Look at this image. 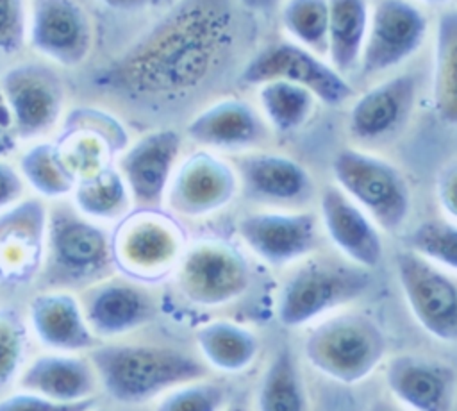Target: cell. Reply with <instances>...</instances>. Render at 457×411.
<instances>
[{
    "instance_id": "obj_1",
    "label": "cell",
    "mask_w": 457,
    "mask_h": 411,
    "mask_svg": "<svg viewBox=\"0 0 457 411\" xmlns=\"http://www.w3.org/2000/svg\"><path fill=\"white\" fill-rule=\"evenodd\" d=\"M230 0H180L98 77L139 105H173L221 77L236 54Z\"/></svg>"
},
{
    "instance_id": "obj_2",
    "label": "cell",
    "mask_w": 457,
    "mask_h": 411,
    "mask_svg": "<svg viewBox=\"0 0 457 411\" xmlns=\"http://www.w3.org/2000/svg\"><path fill=\"white\" fill-rule=\"evenodd\" d=\"M98 386L120 404H143L175 386L207 377L195 356L162 345L98 343L87 350Z\"/></svg>"
},
{
    "instance_id": "obj_3",
    "label": "cell",
    "mask_w": 457,
    "mask_h": 411,
    "mask_svg": "<svg viewBox=\"0 0 457 411\" xmlns=\"http://www.w3.org/2000/svg\"><path fill=\"white\" fill-rule=\"evenodd\" d=\"M111 234L75 206L55 204L46 214L45 254L36 281L43 289L87 288L114 270Z\"/></svg>"
},
{
    "instance_id": "obj_4",
    "label": "cell",
    "mask_w": 457,
    "mask_h": 411,
    "mask_svg": "<svg viewBox=\"0 0 457 411\" xmlns=\"http://www.w3.org/2000/svg\"><path fill=\"white\" fill-rule=\"evenodd\" d=\"M386 352L387 340L380 325L357 311L321 318L303 341V357L309 366L348 386L368 379L384 361Z\"/></svg>"
},
{
    "instance_id": "obj_5",
    "label": "cell",
    "mask_w": 457,
    "mask_h": 411,
    "mask_svg": "<svg viewBox=\"0 0 457 411\" xmlns=\"http://www.w3.org/2000/svg\"><path fill=\"white\" fill-rule=\"evenodd\" d=\"M370 288V275L355 264L307 261L282 284L277 318L286 327H302L357 300Z\"/></svg>"
},
{
    "instance_id": "obj_6",
    "label": "cell",
    "mask_w": 457,
    "mask_h": 411,
    "mask_svg": "<svg viewBox=\"0 0 457 411\" xmlns=\"http://www.w3.org/2000/svg\"><path fill=\"white\" fill-rule=\"evenodd\" d=\"M114 266L134 281H159L175 270L186 234L180 223L157 207L127 213L111 234Z\"/></svg>"
},
{
    "instance_id": "obj_7",
    "label": "cell",
    "mask_w": 457,
    "mask_h": 411,
    "mask_svg": "<svg viewBox=\"0 0 457 411\" xmlns=\"http://www.w3.org/2000/svg\"><path fill=\"white\" fill-rule=\"evenodd\" d=\"M337 188L378 227L396 231L411 211V191L400 170L366 152L345 148L332 161Z\"/></svg>"
},
{
    "instance_id": "obj_8",
    "label": "cell",
    "mask_w": 457,
    "mask_h": 411,
    "mask_svg": "<svg viewBox=\"0 0 457 411\" xmlns=\"http://www.w3.org/2000/svg\"><path fill=\"white\" fill-rule=\"evenodd\" d=\"M175 279L180 295L202 307L236 302L250 286L252 272L246 257L221 239H200L186 245Z\"/></svg>"
},
{
    "instance_id": "obj_9",
    "label": "cell",
    "mask_w": 457,
    "mask_h": 411,
    "mask_svg": "<svg viewBox=\"0 0 457 411\" xmlns=\"http://www.w3.org/2000/svg\"><path fill=\"white\" fill-rule=\"evenodd\" d=\"M405 302L425 332L439 341L457 340V284L452 272L416 256L400 252L395 259Z\"/></svg>"
},
{
    "instance_id": "obj_10",
    "label": "cell",
    "mask_w": 457,
    "mask_h": 411,
    "mask_svg": "<svg viewBox=\"0 0 457 411\" xmlns=\"http://www.w3.org/2000/svg\"><path fill=\"white\" fill-rule=\"evenodd\" d=\"M239 80L261 86L270 80H287L307 88L325 104H343L353 95L352 86L339 71L323 63L302 45L278 41L261 48L241 70Z\"/></svg>"
},
{
    "instance_id": "obj_11",
    "label": "cell",
    "mask_w": 457,
    "mask_h": 411,
    "mask_svg": "<svg viewBox=\"0 0 457 411\" xmlns=\"http://www.w3.org/2000/svg\"><path fill=\"white\" fill-rule=\"evenodd\" d=\"M237 189L236 168L207 150H198L173 170L164 198L173 214L200 218L228 206Z\"/></svg>"
},
{
    "instance_id": "obj_12",
    "label": "cell",
    "mask_w": 457,
    "mask_h": 411,
    "mask_svg": "<svg viewBox=\"0 0 457 411\" xmlns=\"http://www.w3.org/2000/svg\"><path fill=\"white\" fill-rule=\"evenodd\" d=\"M0 88L21 139L45 134L55 125L64 104V88L55 70L39 63H21L4 73Z\"/></svg>"
},
{
    "instance_id": "obj_13",
    "label": "cell",
    "mask_w": 457,
    "mask_h": 411,
    "mask_svg": "<svg viewBox=\"0 0 457 411\" xmlns=\"http://www.w3.org/2000/svg\"><path fill=\"white\" fill-rule=\"evenodd\" d=\"M428 23L407 0H382L368 20L359 64L364 75H377L411 57L423 43Z\"/></svg>"
},
{
    "instance_id": "obj_14",
    "label": "cell",
    "mask_w": 457,
    "mask_h": 411,
    "mask_svg": "<svg viewBox=\"0 0 457 411\" xmlns=\"http://www.w3.org/2000/svg\"><path fill=\"white\" fill-rule=\"evenodd\" d=\"M48 209L39 198L18 200L0 211V284L20 288L37 279Z\"/></svg>"
},
{
    "instance_id": "obj_15",
    "label": "cell",
    "mask_w": 457,
    "mask_h": 411,
    "mask_svg": "<svg viewBox=\"0 0 457 411\" xmlns=\"http://www.w3.org/2000/svg\"><path fill=\"white\" fill-rule=\"evenodd\" d=\"M243 243L264 263L286 266L309 256L318 241L316 216L303 211H261L237 222Z\"/></svg>"
},
{
    "instance_id": "obj_16",
    "label": "cell",
    "mask_w": 457,
    "mask_h": 411,
    "mask_svg": "<svg viewBox=\"0 0 457 411\" xmlns=\"http://www.w3.org/2000/svg\"><path fill=\"white\" fill-rule=\"evenodd\" d=\"M30 45L62 66L80 64L93 43L91 21L75 0H32Z\"/></svg>"
},
{
    "instance_id": "obj_17",
    "label": "cell",
    "mask_w": 457,
    "mask_h": 411,
    "mask_svg": "<svg viewBox=\"0 0 457 411\" xmlns=\"http://www.w3.org/2000/svg\"><path fill=\"white\" fill-rule=\"evenodd\" d=\"M79 300L84 318L98 340L132 332L155 315L150 293L141 284L121 277H107L84 288Z\"/></svg>"
},
{
    "instance_id": "obj_18",
    "label": "cell",
    "mask_w": 457,
    "mask_h": 411,
    "mask_svg": "<svg viewBox=\"0 0 457 411\" xmlns=\"http://www.w3.org/2000/svg\"><path fill=\"white\" fill-rule=\"evenodd\" d=\"M179 152L180 136L171 129L148 132L123 150L116 170L137 207L154 209L161 206Z\"/></svg>"
},
{
    "instance_id": "obj_19",
    "label": "cell",
    "mask_w": 457,
    "mask_h": 411,
    "mask_svg": "<svg viewBox=\"0 0 457 411\" xmlns=\"http://www.w3.org/2000/svg\"><path fill=\"white\" fill-rule=\"evenodd\" d=\"M55 145L79 180L111 166L112 155L127 147V132L114 116L80 107L68 116Z\"/></svg>"
},
{
    "instance_id": "obj_20",
    "label": "cell",
    "mask_w": 457,
    "mask_h": 411,
    "mask_svg": "<svg viewBox=\"0 0 457 411\" xmlns=\"http://www.w3.org/2000/svg\"><path fill=\"white\" fill-rule=\"evenodd\" d=\"M29 327L50 352L79 354L100 343L91 332L80 300L64 289H43L27 306Z\"/></svg>"
},
{
    "instance_id": "obj_21",
    "label": "cell",
    "mask_w": 457,
    "mask_h": 411,
    "mask_svg": "<svg viewBox=\"0 0 457 411\" xmlns=\"http://www.w3.org/2000/svg\"><path fill=\"white\" fill-rule=\"evenodd\" d=\"M236 173L243 193L255 202L300 206L305 204L314 191L309 172L300 163L282 154L255 152L241 155Z\"/></svg>"
},
{
    "instance_id": "obj_22",
    "label": "cell",
    "mask_w": 457,
    "mask_h": 411,
    "mask_svg": "<svg viewBox=\"0 0 457 411\" xmlns=\"http://www.w3.org/2000/svg\"><path fill=\"white\" fill-rule=\"evenodd\" d=\"M320 213L330 241L352 264L370 270L382 261L384 245L377 225L337 186L321 191Z\"/></svg>"
},
{
    "instance_id": "obj_23",
    "label": "cell",
    "mask_w": 457,
    "mask_h": 411,
    "mask_svg": "<svg viewBox=\"0 0 457 411\" xmlns=\"http://www.w3.org/2000/svg\"><path fill=\"white\" fill-rule=\"evenodd\" d=\"M416 100V77L402 73L366 93L352 105L350 134L359 141H380L395 134L409 118Z\"/></svg>"
},
{
    "instance_id": "obj_24",
    "label": "cell",
    "mask_w": 457,
    "mask_h": 411,
    "mask_svg": "<svg viewBox=\"0 0 457 411\" xmlns=\"http://www.w3.org/2000/svg\"><path fill=\"white\" fill-rule=\"evenodd\" d=\"M386 382L393 397L411 411H450L453 368L420 356H398L387 363Z\"/></svg>"
},
{
    "instance_id": "obj_25",
    "label": "cell",
    "mask_w": 457,
    "mask_h": 411,
    "mask_svg": "<svg viewBox=\"0 0 457 411\" xmlns=\"http://www.w3.org/2000/svg\"><path fill=\"white\" fill-rule=\"evenodd\" d=\"M20 390L59 402L95 397L98 379L87 357L66 352H46L23 366L16 381Z\"/></svg>"
},
{
    "instance_id": "obj_26",
    "label": "cell",
    "mask_w": 457,
    "mask_h": 411,
    "mask_svg": "<svg viewBox=\"0 0 457 411\" xmlns=\"http://www.w3.org/2000/svg\"><path fill=\"white\" fill-rule=\"evenodd\" d=\"M187 136L207 148L241 150L261 143L266 129L250 104L239 98H225L200 111L189 122Z\"/></svg>"
},
{
    "instance_id": "obj_27",
    "label": "cell",
    "mask_w": 457,
    "mask_h": 411,
    "mask_svg": "<svg viewBox=\"0 0 457 411\" xmlns=\"http://www.w3.org/2000/svg\"><path fill=\"white\" fill-rule=\"evenodd\" d=\"M195 343L205 366L223 373H239L246 370L261 350V341L248 327L214 320L195 331Z\"/></svg>"
},
{
    "instance_id": "obj_28",
    "label": "cell",
    "mask_w": 457,
    "mask_h": 411,
    "mask_svg": "<svg viewBox=\"0 0 457 411\" xmlns=\"http://www.w3.org/2000/svg\"><path fill=\"white\" fill-rule=\"evenodd\" d=\"M327 54L336 71H350L359 64L361 50L368 30L366 0H327Z\"/></svg>"
},
{
    "instance_id": "obj_29",
    "label": "cell",
    "mask_w": 457,
    "mask_h": 411,
    "mask_svg": "<svg viewBox=\"0 0 457 411\" xmlns=\"http://www.w3.org/2000/svg\"><path fill=\"white\" fill-rule=\"evenodd\" d=\"M257 411H307V395L296 357L289 347H280L259 382Z\"/></svg>"
},
{
    "instance_id": "obj_30",
    "label": "cell",
    "mask_w": 457,
    "mask_h": 411,
    "mask_svg": "<svg viewBox=\"0 0 457 411\" xmlns=\"http://www.w3.org/2000/svg\"><path fill=\"white\" fill-rule=\"evenodd\" d=\"M75 209L86 218L121 220L130 211V193L120 172L112 166L82 177L73 188Z\"/></svg>"
},
{
    "instance_id": "obj_31",
    "label": "cell",
    "mask_w": 457,
    "mask_h": 411,
    "mask_svg": "<svg viewBox=\"0 0 457 411\" xmlns=\"http://www.w3.org/2000/svg\"><path fill=\"white\" fill-rule=\"evenodd\" d=\"M20 172L39 195L61 198L73 191L75 173L70 170L55 143H37L20 159Z\"/></svg>"
},
{
    "instance_id": "obj_32",
    "label": "cell",
    "mask_w": 457,
    "mask_h": 411,
    "mask_svg": "<svg viewBox=\"0 0 457 411\" xmlns=\"http://www.w3.org/2000/svg\"><path fill=\"white\" fill-rule=\"evenodd\" d=\"M457 18L448 13L439 20L434 57V100L441 118L453 125L457 118Z\"/></svg>"
},
{
    "instance_id": "obj_33",
    "label": "cell",
    "mask_w": 457,
    "mask_h": 411,
    "mask_svg": "<svg viewBox=\"0 0 457 411\" xmlns=\"http://www.w3.org/2000/svg\"><path fill=\"white\" fill-rule=\"evenodd\" d=\"M259 100L268 122L282 132L302 127L314 109V95L307 88L287 80L261 84Z\"/></svg>"
},
{
    "instance_id": "obj_34",
    "label": "cell",
    "mask_w": 457,
    "mask_h": 411,
    "mask_svg": "<svg viewBox=\"0 0 457 411\" xmlns=\"http://www.w3.org/2000/svg\"><path fill=\"white\" fill-rule=\"evenodd\" d=\"M282 25L303 48L316 55H327V0H286Z\"/></svg>"
},
{
    "instance_id": "obj_35",
    "label": "cell",
    "mask_w": 457,
    "mask_h": 411,
    "mask_svg": "<svg viewBox=\"0 0 457 411\" xmlns=\"http://www.w3.org/2000/svg\"><path fill=\"white\" fill-rule=\"evenodd\" d=\"M29 329L14 307H0V397L9 393L25 366Z\"/></svg>"
},
{
    "instance_id": "obj_36",
    "label": "cell",
    "mask_w": 457,
    "mask_h": 411,
    "mask_svg": "<svg viewBox=\"0 0 457 411\" xmlns=\"http://www.w3.org/2000/svg\"><path fill=\"white\" fill-rule=\"evenodd\" d=\"M407 245L416 256L446 272H455L457 229L453 220H427L420 223L407 238Z\"/></svg>"
},
{
    "instance_id": "obj_37",
    "label": "cell",
    "mask_w": 457,
    "mask_h": 411,
    "mask_svg": "<svg viewBox=\"0 0 457 411\" xmlns=\"http://www.w3.org/2000/svg\"><path fill=\"white\" fill-rule=\"evenodd\" d=\"M225 404L227 390L204 377L166 391L155 411H223Z\"/></svg>"
},
{
    "instance_id": "obj_38",
    "label": "cell",
    "mask_w": 457,
    "mask_h": 411,
    "mask_svg": "<svg viewBox=\"0 0 457 411\" xmlns=\"http://www.w3.org/2000/svg\"><path fill=\"white\" fill-rule=\"evenodd\" d=\"M93 407H96L95 397L77 402H59L25 390L0 397V411H91Z\"/></svg>"
},
{
    "instance_id": "obj_39",
    "label": "cell",
    "mask_w": 457,
    "mask_h": 411,
    "mask_svg": "<svg viewBox=\"0 0 457 411\" xmlns=\"http://www.w3.org/2000/svg\"><path fill=\"white\" fill-rule=\"evenodd\" d=\"M27 36L23 0H0V52L16 54Z\"/></svg>"
},
{
    "instance_id": "obj_40",
    "label": "cell",
    "mask_w": 457,
    "mask_h": 411,
    "mask_svg": "<svg viewBox=\"0 0 457 411\" xmlns=\"http://www.w3.org/2000/svg\"><path fill=\"white\" fill-rule=\"evenodd\" d=\"M25 189L21 173L9 163L0 161V211L16 204Z\"/></svg>"
},
{
    "instance_id": "obj_41",
    "label": "cell",
    "mask_w": 457,
    "mask_h": 411,
    "mask_svg": "<svg viewBox=\"0 0 457 411\" xmlns=\"http://www.w3.org/2000/svg\"><path fill=\"white\" fill-rule=\"evenodd\" d=\"M455 182H457L455 166L450 164V166L441 173L439 186H437L439 202H441L443 209L446 211V214L450 216V220H455Z\"/></svg>"
},
{
    "instance_id": "obj_42",
    "label": "cell",
    "mask_w": 457,
    "mask_h": 411,
    "mask_svg": "<svg viewBox=\"0 0 457 411\" xmlns=\"http://www.w3.org/2000/svg\"><path fill=\"white\" fill-rule=\"evenodd\" d=\"M105 5H109L111 9H116V11H141V9H146V7H152V5H157L161 4L162 0H102Z\"/></svg>"
},
{
    "instance_id": "obj_43",
    "label": "cell",
    "mask_w": 457,
    "mask_h": 411,
    "mask_svg": "<svg viewBox=\"0 0 457 411\" xmlns=\"http://www.w3.org/2000/svg\"><path fill=\"white\" fill-rule=\"evenodd\" d=\"M280 0H241V4L250 9V11H259V13H266L273 7H277Z\"/></svg>"
},
{
    "instance_id": "obj_44",
    "label": "cell",
    "mask_w": 457,
    "mask_h": 411,
    "mask_svg": "<svg viewBox=\"0 0 457 411\" xmlns=\"http://www.w3.org/2000/svg\"><path fill=\"white\" fill-rule=\"evenodd\" d=\"M370 411H402V409H398L396 406H393V404H389V402H375L371 407H370Z\"/></svg>"
},
{
    "instance_id": "obj_45",
    "label": "cell",
    "mask_w": 457,
    "mask_h": 411,
    "mask_svg": "<svg viewBox=\"0 0 457 411\" xmlns=\"http://www.w3.org/2000/svg\"><path fill=\"white\" fill-rule=\"evenodd\" d=\"M223 411H250V409L246 406H243V404H234L230 407H225Z\"/></svg>"
},
{
    "instance_id": "obj_46",
    "label": "cell",
    "mask_w": 457,
    "mask_h": 411,
    "mask_svg": "<svg viewBox=\"0 0 457 411\" xmlns=\"http://www.w3.org/2000/svg\"><path fill=\"white\" fill-rule=\"evenodd\" d=\"M425 2H430V4H445L448 0H425Z\"/></svg>"
},
{
    "instance_id": "obj_47",
    "label": "cell",
    "mask_w": 457,
    "mask_h": 411,
    "mask_svg": "<svg viewBox=\"0 0 457 411\" xmlns=\"http://www.w3.org/2000/svg\"><path fill=\"white\" fill-rule=\"evenodd\" d=\"M91 411H104V409H98V407H93Z\"/></svg>"
}]
</instances>
